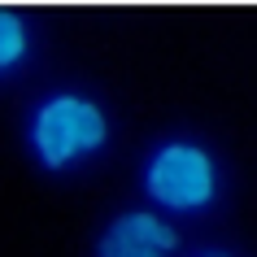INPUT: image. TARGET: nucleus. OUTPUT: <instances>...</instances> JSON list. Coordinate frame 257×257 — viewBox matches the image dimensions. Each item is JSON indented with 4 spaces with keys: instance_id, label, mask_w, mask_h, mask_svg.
I'll use <instances>...</instances> for the list:
<instances>
[{
    "instance_id": "nucleus-3",
    "label": "nucleus",
    "mask_w": 257,
    "mask_h": 257,
    "mask_svg": "<svg viewBox=\"0 0 257 257\" xmlns=\"http://www.w3.org/2000/svg\"><path fill=\"white\" fill-rule=\"evenodd\" d=\"M179 231L157 209H122L100 227L92 257H175Z\"/></svg>"
},
{
    "instance_id": "nucleus-2",
    "label": "nucleus",
    "mask_w": 257,
    "mask_h": 257,
    "mask_svg": "<svg viewBox=\"0 0 257 257\" xmlns=\"http://www.w3.org/2000/svg\"><path fill=\"white\" fill-rule=\"evenodd\" d=\"M140 192L149 196L157 214L196 218L214 209L222 196V166L209 144L192 136H166L157 140L140 162Z\"/></svg>"
},
{
    "instance_id": "nucleus-5",
    "label": "nucleus",
    "mask_w": 257,
    "mask_h": 257,
    "mask_svg": "<svg viewBox=\"0 0 257 257\" xmlns=\"http://www.w3.org/2000/svg\"><path fill=\"white\" fill-rule=\"evenodd\" d=\"M196 257H235V253H222V248H209V253H196Z\"/></svg>"
},
{
    "instance_id": "nucleus-4",
    "label": "nucleus",
    "mask_w": 257,
    "mask_h": 257,
    "mask_svg": "<svg viewBox=\"0 0 257 257\" xmlns=\"http://www.w3.org/2000/svg\"><path fill=\"white\" fill-rule=\"evenodd\" d=\"M31 57H35V22L22 9L0 5V83L14 79Z\"/></svg>"
},
{
    "instance_id": "nucleus-1",
    "label": "nucleus",
    "mask_w": 257,
    "mask_h": 257,
    "mask_svg": "<svg viewBox=\"0 0 257 257\" xmlns=\"http://www.w3.org/2000/svg\"><path fill=\"white\" fill-rule=\"evenodd\" d=\"M113 140L109 109L92 92L79 87H57L31 105L22 122V144L27 157L44 175H74L87 162H96Z\"/></svg>"
}]
</instances>
